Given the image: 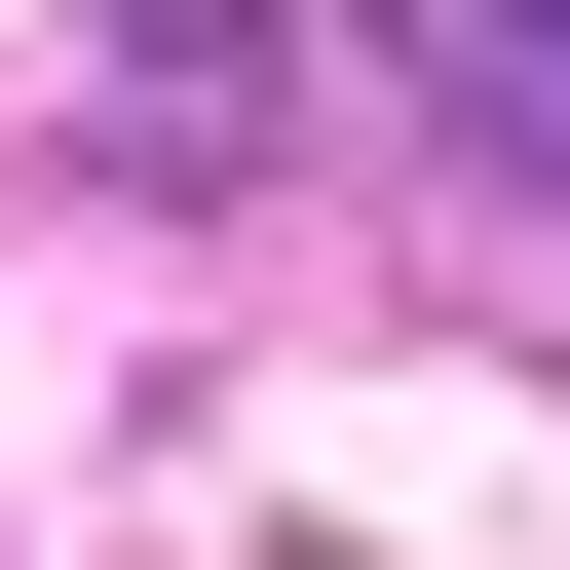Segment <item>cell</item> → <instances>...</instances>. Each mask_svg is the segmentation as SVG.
<instances>
[{
    "label": "cell",
    "instance_id": "1",
    "mask_svg": "<svg viewBox=\"0 0 570 570\" xmlns=\"http://www.w3.org/2000/svg\"><path fill=\"white\" fill-rule=\"evenodd\" d=\"M77 115H115L153 190H228L266 115H305V39H266V0H77Z\"/></svg>",
    "mask_w": 570,
    "mask_h": 570
},
{
    "label": "cell",
    "instance_id": "2",
    "mask_svg": "<svg viewBox=\"0 0 570 570\" xmlns=\"http://www.w3.org/2000/svg\"><path fill=\"white\" fill-rule=\"evenodd\" d=\"M381 39H419V77H456V115H494V153L570 190V0H381Z\"/></svg>",
    "mask_w": 570,
    "mask_h": 570
}]
</instances>
